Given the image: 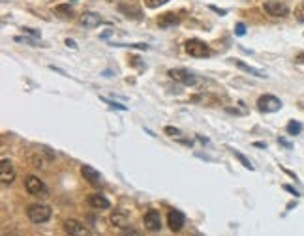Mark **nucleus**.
<instances>
[{"label": "nucleus", "mask_w": 304, "mask_h": 236, "mask_svg": "<svg viewBox=\"0 0 304 236\" xmlns=\"http://www.w3.org/2000/svg\"><path fill=\"white\" fill-rule=\"evenodd\" d=\"M79 23H81L83 26H86V28H94V26H99V25H102V23H104V19L99 17L98 13H94V12H85V13H81Z\"/></svg>", "instance_id": "ddd939ff"}, {"label": "nucleus", "mask_w": 304, "mask_h": 236, "mask_svg": "<svg viewBox=\"0 0 304 236\" xmlns=\"http://www.w3.org/2000/svg\"><path fill=\"white\" fill-rule=\"evenodd\" d=\"M120 236H143V234H141L137 229H133V227H126L124 232H122Z\"/></svg>", "instance_id": "b1692460"}, {"label": "nucleus", "mask_w": 304, "mask_h": 236, "mask_svg": "<svg viewBox=\"0 0 304 236\" xmlns=\"http://www.w3.org/2000/svg\"><path fill=\"white\" fill-rule=\"evenodd\" d=\"M167 75H169L173 81H177V83H180V85H186V86H192V85H195V83H197V77H195L192 72L184 70V68H173V70H169V72H167Z\"/></svg>", "instance_id": "f03ea898"}, {"label": "nucleus", "mask_w": 304, "mask_h": 236, "mask_svg": "<svg viewBox=\"0 0 304 236\" xmlns=\"http://www.w3.org/2000/svg\"><path fill=\"white\" fill-rule=\"evenodd\" d=\"M88 204L96 210H104V208H109V206H111V203H109L104 195H99V193H92V195L88 197Z\"/></svg>", "instance_id": "dca6fc26"}, {"label": "nucleus", "mask_w": 304, "mask_h": 236, "mask_svg": "<svg viewBox=\"0 0 304 236\" xmlns=\"http://www.w3.org/2000/svg\"><path fill=\"white\" fill-rule=\"evenodd\" d=\"M188 236H195V234H188Z\"/></svg>", "instance_id": "72a5a7b5"}, {"label": "nucleus", "mask_w": 304, "mask_h": 236, "mask_svg": "<svg viewBox=\"0 0 304 236\" xmlns=\"http://www.w3.org/2000/svg\"><path fill=\"white\" fill-rule=\"evenodd\" d=\"M263 10L267 15L271 17H285L289 13V8L285 2H280V0H267L263 4Z\"/></svg>", "instance_id": "39448f33"}, {"label": "nucleus", "mask_w": 304, "mask_h": 236, "mask_svg": "<svg viewBox=\"0 0 304 236\" xmlns=\"http://www.w3.org/2000/svg\"><path fill=\"white\" fill-rule=\"evenodd\" d=\"M214 13H220V15H225L227 13V10H224V8H218V6H209Z\"/></svg>", "instance_id": "cd10ccee"}, {"label": "nucleus", "mask_w": 304, "mask_h": 236, "mask_svg": "<svg viewBox=\"0 0 304 236\" xmlns=\"http://www.w3.org/2000/svg\"><path fill=\"white\" fill-rule=\"evenodd\" d=\"M102 101H106L109 107H113V109H119V111H128V107H126V105H120V103H117V101H111V99H107V98H102Z\"/></svg>", "instance_id": "4be33fe9"}, {"label": "nucleus", "mask_w": 304, "mask_h": 236, "mask_svg": "<svg viewBox=\"0 0 304 236\" xmlns=\"http://www.w3.org/2000/svg\"><path fill=\"white\" fill-rule=\"evenodd\" d=\"M27 212L32 223H45L51 217V208L47 204H32V206H28Z\"/></svg>", "instance_id": "7ed1b4c3"}, {"label": "nucleus", "mask_w": 304, "mask_h": 236, "mask_svg": "<svg viewBox=\"0 0 304 236\" xmlns=\"http://www.w3.org/2000/svg\"><path fill=\"white\" fill-rule=\"evenodd\" d=\"M23 32L30 34V36H36V38H40V32H36L34 28H23Z\"/></svg>", "instance_id": "c85d7f7f"}, {"label": "nucleus", "mask_w": 304, "mask_h": 236, "mask_svg": "<svg viewBox=\"0 0 304 236\" xmlns=\"http://www.w3.org/2000/svg\"><path fill=\"white\" fill-rule=\"evenodd\" d=\"M295 17H297V21L304 23V0L297 6V10H295Z\"/></svg>", "instance_id": "5701e85b"}, {"label": "nucleus", "mask_w": 304, "mask_h": 236, "mask_svg": "<svg viewBox=\"0 0 304 236\" xmlns=\"http://www.w3.org/2000/svg\"><path fill=\"white\" fill-rule=\"evenodd\" d=\"M111 223L115 227H119V229H126L128 223H130V217H128V214L122 212V210H115L111 214Z\"/></svg>", "instance_id": "2eb2a0df"}, {"label": "nucleus", "mask_w": 304, "mask_h": 236, "mask_svg": "<svg viewBox=\"0 0 304 236\" xmlns=\"http://www.w3.org/2000/svg\"><path fill=\"white\" fill-rule=\"evenodd\" d=\"M66 45H68V47H72V49H77V43H75L73 39H70V38L66 39Z\"/></svg>", "instance_id": "7c9ffc66"}, {"label": "nucleus", "mask_w": 304, "mask_h": 236, "mask_svg": "<svg viewBox=\"0 0 304 236\" xmlns=\"http://www.w3.org/2000/svg\"><path fill=\"white\" fill-rule=\"evenodd\" d=\"M278 143H280V144H284L285 148H291V143H289V141H285L284 137H280V139H278Z\"/></svg>", "instance_id": "c756f323"}, {"label": "nucleus", "mask_w": 304, "mask_h": 236, "mask_svg": "<svg viewBox=\"0 0 304 236\" xmlns=\"http://www.w3.org/2000/svg\"><path fill=\"white\" fill-rule=\"evenodd\" d=\"M254 146H256V148H267V144H265V143H259V141H258V143H254Z\"/></svg>", "instance_id": "2f4dec72"}, {"label": "nucleus", "mask_w": 304, "mask_h": 236, "mask_svg": "<svg viewBox=\"0 0 304 236\" xmlns=\"http://www.w3.org/2000/svg\"><path fill=\"white\" fill-rule=\"evenodd\" d=\"M235 66L237 68H240L242 72H246V73H250V75H256V77H259V79H265L267 75H265L261 70H258V68H254V66H248L246 62H242V60H235Z\"/></svg>", "instance_id": "f3484780"}, {"label": "nucleus", "mask_w": 304, "mask_h": 236, "mask_svg": "<svg viewBox=\"0 0 304 236\" xmlns=\"http://www.w3.org/2000/svg\"><path fill=\"white\" fill-rule=\"evenodd\" d=\"M297 62H304V52H302V54H298V56H297Z\"/></svg>", "instance_id": "473e14b6"}, {"label": "nucleus", "mask_w": 304, "mask_h": 236, "mask_svg": "<svg viewBox=\"0 0 304 236\" xmlns=\"http://www.w3.org/2000/svg\"><path fill=\"white\" fill-rule=\"evenodd\" d=\"M81 174L85 176V180H88L90 186H99L102 184V174L94 167H90V165H83L81 167Z\"/></svg>", "instance_id": "4468645a"}, {"label": "nucleus", "mask_w": 304, "mask_h": 236, "mask_svg": "<svg viewBox=\"0 0 304 236\" xmlns=\"http://www.w3.org/2000/svg\"><path fill=\"white\" fill-rule=\"evenodd\" d=\"M184 51L193 58H205V56L212 54L211 47L207 45L205 41H201V39H188L184 43Z\"/></svg>", "instance_id": "f257e3e1"}, {"label": "nucleus", "mask_w": 304, "mask_h": 236, "mask_svg": "<svg viewBox=\"0 0 304 236\" xmlns=\"http://www.w3.org/2000/svg\"><path fill=\"white\" fill-rule=\"evenodd\" d=\"M143 223H145V227L152 232H156V230L162 229V216H160L158 210H148L143 217Z\"/></svg>", "instance_id": "1a4fd4ad"}, {"label": "nucleus", "mask_w": 304, "mask_h": 236, "mask_svg": "<svg viewBox=\"0 0 304 236\" xmlns=\"http://www.w3.org/2000/svg\"><path fill=\"white\" fill-rule=\"evenodd\" d=\"M0 180L2 184H12L15 180V167L10 159H2L0 163Z\"/></svg>", "instance_id": "9d476101"}, {"label": "nucleus", "mask_w": 304, "mask_h": 236, "mask_svg": "<svg viewBox=\"0 0 304 236\" xmlns=\"http://www.w3.org/2000/svg\"><path fill=\"white\" fill-rule=\"evenodd\" d=\"M258 107L261 112H276L282 109V101L276 98V96H271V94H265L258 99Z\"/></svg>", "instance_id": "423d86ee"}, {"label": "nucleus", "mask_w": 304, "mask_h": 236, "mask_svg": "<svg viewBox=\"0 0 304 236\" xmlns=\"http://www.w3.org/2000/svg\"><path fill=\"white\" fill-rule=\"evenodd\" d=\"M169 0H146V6L148 8H158V6H164L167 4Z\"/></svg>", "instance_id": "393cba45"}, {"label": "nucleus", "mask_w": 304, "mask_h": 236, "mask_svg": "<svg viewBox=\"0 0 304 236\" xmlns=\"http://www.w3.org/2000/svg\"><path fill=\"white\" fill-rule=\"evenodd\" d=\"M10 236H17V234H10Z\"/></svg>", "instance_id": "f704fd0d"}, {"label": "nucleus", "mask_w": 304, "mask_h": 236, "mask_svg": "<svg viewBox=\"0 0 304 236\" xmlns=\"http://www.w3.org/2000/svg\"><path fill=\"white\" fill-rule=\"evenodd\" d=\"M284 190H285V191H289L291 195H295V197H298V195H300V193H298V191L295 190V188H293V186H289V184H285V186H284Z\"/></svg>", "instance_id": "bb28decb"}, {"label": "nucleus", "mask_w": 304, "mask_h": 236, "mask_svg": "<svg viewBox=\"0 0 304 236\" xmlns=\"http://www.w3.org/2000/svg\"><path fill=\"white\" fill-rule=\"evenodd\" d=\"M55 15H59L62 19H72L73 17V10L70 4H59V6L55 8Z\"/></svg>", "instance_id": "a211bd4d"}, {"label": "nucleus", "mask_w": 304, "mask_h": 236, "mask_svg": "<svg viewBox=\"0 0 304 236\" xmlns=\"http://www.w3.org/2000/svg\"><path fill=\"white\" fill-rule=\"evenodd\" d=\"M300 131H302V126L298 124L297 120H291L289 124H287V133H289V135H293V137H295V135H298Z\"/></svg>", "instance_id": "aec40b11"}, {"label": "nucleus", "mask_w": 304, "mask_h": 236, "mask_svg": "<svg viewBox=\"0 0 304 236\" xmlns=\"http://www.w3.org/2000/svg\"><path fill=\"white\" fill-rule=\"evenodd\" d=\"M119 12L124 15V17H128V19H135L139 21L141 17H143V12H141V8L135 4V2H132V0H126V2H120L119 4Z\"/></svg>", "instance_id": "0eeeda50"}, {"label": "nucleus", "mask_w": 304, "mask_h": 236, "mask_svg": "<svg viewBox=\"0 0 304 236\" xmlns=\"http://www.w3.org/2000/svg\"><path fill=\"white\" fill-rule=\"evenodd\" d=\"M233 154H235V157H237V159H238V161H240V163L244 165L246 169L254 170V165H251V161H250V159H248V157L244 156V154H240V152H238V150H233Z\"/></svg>", "instance_id": "412c9836"}, {"label": "nucleus", "mask_w": 304, "mask_h": 236, "mask_svg": "<svg viewBox=\"0 0 304 236\" xmlns=\"http://www.w3.org/2000/svg\"><path fill=\"white\" fill-rule=\"evenodd\" d=\"M166 133L169 135V137H173V139H179L180 143H184V144H192L190 141H186V139H182V131L180 130H177V128H173V126H167L166 128Z\"/></svg>", "instance_id": "6ab92c4d"}, {"label": "nucleus", "mask_w": 304, "mask_h": 236, "mask_svg": "<svg viewBox=\"0 0 304 236\" xmlns=\"http://www.w3.org/2000/svg\"><path fill=\"white\" fill-rule=\"evenodd\" d=\"M64 229L70 236H90V229L83 221H77V219H68L64 223Z\"/></svg>", "instance_id": "6e6552de"}, {"label": "nucleus", "mask_w": 304, "mask_h": 236, "mask_svg": "<svg viewBox=\"0 0 304 236\" xmlns=\"http://www.w3.org/2000/svg\"><path fill=\"white\" fill-rule=\"evenodd\" d=\"M180 23V15L175 12H167V13H162L158 17V25L160 28H171V26L179 25Z\"/></svg>", "instance_id": "f8f14e48"}, {"label": "nucleus", "mask_w": 304, "mask_h": 236, "mask_svg": "<svg viewBox=\"0 0 304 236\" xmlns=\"http://www.w3.org/2000/svg\"><path fill=\"white\" fill-rule=\"evenodd\" d=\"M25 188H27V191L30 193V195L34 197H47V193H49V190H47V186L43 184V180H40L38 176H27V180H25Z\"/></svg>", "instance_id": "20e7f679"}, {"label": "nucleus", "mask_w": 304, "mask_h": 236, "mask_svg": "<svg viewBox=\"0 0 304 236\" xmlns=\"http://www.w3.org/2000/svg\"><path fill=\"white\" fill-rule=\"evenodd\" d=\"M167 223H169V229L177 232L184 227V214L180 210H171L169 216H167Z\"/></svg>", "instance_id": "9b49d317"}, {"label": "nucleus", "mask_w": 304, "mask_h": 236, "mask_svg": "<svg viewBox=\"0 0 304 236\" xmlns=\"http://www.w3.org/2000/svg\"><path fill=\"white\" fill-rule=\"evenodd\" d=\"M235 34H237V36H244V34H246V25H244V23H237V26H235Z\"/></svg>", "instance_id": "a878e982"}]
</instances>
